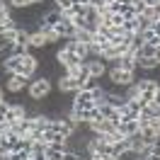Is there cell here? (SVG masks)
Segmentation results:
<instances>
[{
    "mask_svg": "<svg viewBox=\"0 0 160 160\" xmlns=\"http://www.w3.org/2000/svg\"><path fill=\"white\" fill-rule=\"evenodd\" d=\"M5 100V92H2V85H0V102Z\"/></svg>",
    "mask_w": 160,
    "mask_h": 160,
    "instance_id": "e575fe53",
    "label": "cell"
},
{
    "mask_svg": "<svg viewBox=\"0 0 160 160\" xmlns=\"http://www.w3.org/2000/svg\"><path fill=\"white\" fill-rule=\"evenodd\" d=\"M37 70H39V58L34 56V53H27V56H22V75H27V78H34L37 75Z\"/></svg>",
    "mask_w": 160,
    "mask_h": 160,
    "instance_id": "8992f818",
    "label": "cell"
},
{
    "mask_svg": "<svg viewBox=\"0 0 160 160\" xmlns=\"http://www.w3.org/2000/svg\"><path fill=\"white\" fill-rule=\"evenodd\" d=\"M51 90H53V82L41 75V78H32L29 88H27V95H29V100L41 102V100H46V97L51 95Z\"/></svg>",
    "mask_w": 160,
    "mask_h": 160,
    "instance_id": "6da1fadb",
    "label": "cell"
},
{
    "mask_svg": "<svg viewBox=\"0 0 160 160\" xmlns=\"http://www.w3.org/2000/svg\"><path fill=\"white\" fill-rule=\"evenodd\" d=\"M141 136H143V141H146V146H150V143H158V131L153 129V126H141Z\"/></svg>",
    "mask_w": 160,
    "mask_h": 160,
    "instance_id": "5bb4252c",
    "label": "cell"
},
{
    "mask_svg": "<svg viewBox=\"0 0 160 160\" xmlns=\"http://www.w3.org/2000/svg\"><path fill=\"white\" fill-rule=\"evenodd\" d=\"M138 2H143V0H129V5H133V8H136Z\"/></svg>",
    "mask_w": 160,
    "mask_h": 160,
    "instance_id": "836d02e7",
    "label": "cell"
},
{
    "mask_svg": "<svg viewBox=\"0 0 160 160\" xmlns=\"http://www.w3.org/2000/svg\"><path fill=\"white\" fill-rule=\"evenodd\" d=\"M15 27H20V24H17V20H15L12 15H8V17H0V34H5L8 29H15Z\"/></svg>",
    "mask_w": 160,
    "mask_h": 160,
    "instance_id": "9a60e30c",
    "label": "cell"
},
{
    "mask_svg": "<svg viewBox=\"0 0 160 160\" xmlns=\"http://www.w3.org/2000/svg\"><path fill=\"white\" fill-rule=\"evenodd\" d=\"M141 100L146 102V104H153V100H155V90H141Z\"/></svg>",
    "mask_w": 160,
    "mask_h": 160,
    "instance_id": "d4e9b609",
    "label": "cell"
},
{
    "mask_svg": "<svg viewBox=\"0 0 160 160\" xmlns=\"http://www.w3.org/2000/svg\"><path fill=\"white\" fill-rule=\"evenodd\" d=\"M153 104H155V107H160V88L155 90V100H153Z\"/></svg>",
    "mask_w": 160,
    "mask_h": 160,
    "instance_id": "d6a6232c",
    "label": "cell"
},
{
    "mask_svg": "<svg viewBox=\"0 0 160 160\" xmlns=\"http://www.w3.org/2000/svg\"><path fill=\"white\" fill-rule=\"evenodd\" d=\"M121 15H124V20H133V17H138V15H136V8L129 5V2H126V8L121 10Z\"/></svg>",
    "mask_w": 160,
    "mask_h": 160,
    "instance_id": "cb8c5ba5",
    "label": "cell"
},
{
    "mask_svg": "<svg viewBox=\"0 0 160 160\" xmlns=\"http://www.w3.org/2000/svg\"><path fill=\"white\" fill-rule=\"evenodd\" d=\"M53 32H56V37H58V39H73L78 29H75V24H73L70 17H63V20L53 27Z\"/></svg>",
    "mask_w": 160,
    "mask_h": 160,
    "instance_id": "5b68a950",
    "label": "cell"
},
{
    "mask_svg": "<svg viewBox=\"0 0 160 160\" xmlns=\"http://www.w3.org/2000/svg\"><path fill=\"white\" fill-rule=\"evenodd\" d=\"M119 160H143V155H141V153H136V150H126Z\"/></svg>",
    "mask_w": 160,
    "mask_h": 160,
    "instance_id": "484cf974",
    "label": "cell"
},
{
    "mask_svg": "<svg viewBox=\"0 0 160 160\" xmlns=\"http://www.w3.org/2000/svg\"><path fill=\"white\" fill-rule=\"evenodd\" d=\"M126 107H129V109L133 112V114H141V112L146 109L148 104H146V102H143V100L138 97V100H129V102H126Z\"/></svg>",
    "mask_w": 160,
    "mask_h": 160,
    "instance_id": "d6986e66",
    "label": "cell"
},
{
    "mask_svg": "<svg viewBox=\"0 0 160 160\" xmlns=\"http://www.w3.org/2000/svg\"><path fill=\"white\" fill-rule=\"evenodd\" d=\"M0 141H2V133H0Z\"/></svg>",
    "mask_w": 160,
    "mask_h": 160,
    "instance_id": "74e56055",
    "label": "cell"
},
{
    "mask_svg": "<svg viewBox=\"0 0 160 160\" xmlns=\"http://www.w3.org/2000/svg\"><path fill=\"white\" fill-rule=\"evenodd\" d=\"M107 80H109V82L117 88V90L124 92L129 85H133L136 73H129V70H121V68H109V70H107Z\"/></svg>",
    "mask_w": 160,
    "mask_h": 160,
    "instance_id": "7a4b0ae2",
    "label": "cell"
},
{
    "mask_svg": "<svg viewBox=\"0 0 160 160\" xmlns=\"http://www.w3.org/2000/svg\"><path fill=\"white\" fill-rule=\"evenodd\" d=\"M97 85H100V78H90V80L82 82V90H95Z\"/></svg>",
    "mask_w": 160,
    "mask_h": 160,
    "instance_id": "4316f807",
    "label": "cell"
},
{
    "mask_svg": "<svg viewBox=\"0 0 160 160\" xmlns=\"http://www.w3.org/2000/svg\"><path fill=\"white\" fill-rule=\"evenodd\" d=\"M24 117H27V107H24V104H12L10 114H8V121L15 124V121H22Z\"/></svg>",
    "mask_w": 160,
    "mask_h": 160,
    "instance_id": "7c38bea8",
    "label": "cell"
},
{
    "mask_svg": "<svg viewBox=\"0 0 160 160\" xmlns=\"http://www.w3.org/2000/svg\"><path fill=\"white\" fill-rule=\"evenodd\" d=\"M155 58H158V63H160V49H158V51H155Z\"/></svg>",
    "mask_w": 160,
    "mask_h": 160,
    "instance_id": "d590c367",
    "label": "cell"
},
{
    "mask_svg": "<svg viewBox=\"0 0 160 160\" xmlns=\"http://www.w3.org/2000/svg\"><path fill=\"white\" fill-rule=\"evenodd\" d=\"M44 2H46V0H37V5H44Z\"/></svg>",
    "mask_w": 160,
    "mask_h": 160,
    "instance_id": "8d00e7d4",
    "label": "cell"
},
{
    "mask_svg": "<svg viewBox=\"0 0 160 160\" xmlns=\"http://www.w3.org/2000/svg\"><path fill=\"white\" fill-rule=\"evenodd\" d=\"M2 68L5 73H20L22 70V56H10V58L2 61Z\"/></svg>",
    "mask_w": 160,
    "mask_h": 160,
    "instance_id": "8fae6325",
    "label": "cell"
},
{
    "mask_svg": "<svg viewBox=\"0 0 160 160\" xmlns=\"http://www.w3.org/2000/svg\"><path fill=\"white\" fill-rule=\"evenodd\" d=\"M148 27H150L153 32H155V34H160V20H153V22L148 24Z\"/></svg>",
    "mask_w": 160,
    "mask_h": 160,
    "instance_id": "f1b7e54d",
    "label": "cell"
},
{
    "mask_svg": "<svg viewBox=\"0 0 160 160\" xmlns=\"http://www.w3.org/2000/svg\"><path fill=\"white\" fill-rule=\"evenodd\" d=\"M17 34H20V27H15V29H8L5 34H2V39L8 41V44H15V41H17Z\"/></svg>",
    "mask_w": 160,
    "mask_h": 160,
    "instance_id": "603a6c76",
    "label": "cell"
},
{
    "mask_svg": "<svg viewBox=\"0 0 160 160\" xmlns=\"http://www.w3.org/2000/svg\"><path fill=\"white\" fill-rule=\"evenodd\" d=\"M73 41H78V44H88V46H90L92 32H88V29H78V32H75V37H73Z\"/></svg>",
    "mask_w": 160,
    "mask_h": 160,
    "instance_id": "ac0fdd59",
    "label": "cell"
},
{
    "mask_svg": "<svg viewBox=\"0 0 160 160\" xmlns=\"http://www.w3.org/2000/svg\"><path fill=\"white\" fill-rule=\"evenodd\" d=\"M85 66H88V70H90L92 78H104V75H107V63H104L102 58H97V56H95V58H88Z\"/></svg>",
    "mask_w": 160,
    "mask_h": 160,
    "instance_id": "52a82bcc",
    "label": "cell"
},
{
    "mask_svg": "<svg viewBox=\"0 0 160 160\" xmlns=\"http://www.w3.org/2000/svg\"><path fill=\"white\" fill-rule=\"evenodd\" d=\"M155 46H150V44H143L138 51H136V58H155Z\"/></svg>",
    "mask_w": 160,
    "mask_h": 160,
    "instance_id": "e0dca14e",
    "label": "cell"
},
{
    "mask_svg": "<svg viewBox=\"0 0 160 160\" xmlns=\"http://www.w3.org/2000/svg\"><path fill=\"white\" fill-rule=\"evenodd\" d=\"M73 5H80V8H90V0H73Z\"/></svg>",
    "mask_w": 160,
    "mask_h": 160,
    "instance_id": "f546056e",
    "label": "cell"
},
{
    "mask_svg": "<svg viewBox=\"0 0 160 160\" xmlns=\"http://www.w3.org/2000/svg\"><path fill=\"white\" fill-rule=\"evenodd\" d=\"M119 119L121 121H136V119H138V114H133V112L124 104V107H119Z\"/></svg>",
    "mask_w": 160,
    "mask_h": 160,
    "instance_id": "ffe728a7",
    "label": "cell"
},
{
    "mask_svg": "<svg viewBox=\"0 0 160 160\" xmlns=\"http://www.w3.org/2000/svg\"><path fill=\"white\" fill-rule=\"evenodd\" d=\"M73 104L80 107V109H88V107H95V100H92V90H78L73 95Z\"/></svg>",
    "mask_w": 160,
    "mask_h": 160,
    "instance_id": "ba28073f",
    "label": "cell"
},
{
    "mask_svg": "<svg viewBox=\"0 0 160 160\" xmlns=\"http://www.w3.org/2000/svg\"><path fill=\"white\" fill-rule=\"evenodd\" d=\"M0 63H2V61H0Z\"/></svg>",
    "mask_w": 160,
    "mask_h": 160,
    "instance_id": "ab89813d",
    "label": "cell"
},
{
    "mask_svg": "<svg viewBox=\"0 0 160 160\" xmlns=\"http://www.w3.org/2000/svg\"><path fill=\"white\" fill-rule=\"evenodd\" d=\"M148 8H160V0H143Z\"/></svg>",
    "mask_w": 160,
    "mask_h": 160,
    "instance_id": "1f68e13d",
    "label": "cell"
},
{
    "mask_svg": "<svg viewBox=\"0 0 160 160\" xmlns=\"http://www.w3.org/2000/svg\"><path fill=\"white\" fill-rule=\"evenodd\" d=\"M32 78H27V75H22V73H8V80H5V90L12 92V95H17V92L27 90L29 88Z\"/></svg>",
    "mask_w": 160,
    "mask_h": 160,
    "instance_id": "3957f363",
    "label": "cell"
},
{
    "mask_svg": "<svg viewBox=\"0 0 160 160\" xmlns=\"http://www.w3.org/2000/svg\"><path fill=\"white\" fill-rule=\"evenodd\" d=\"M148 124H150V126H153L155 131H160V117H158V114H155V117H153V119H150Z\"/></svg>",
    "mask_w": 160,
    "mask_h": 160,
    "instance_id": "83f0119b",
    "label": "cell"
},
{
    "mask_svg": "<svg viewBox=\"0 0 160 160\" xmlns=\"http://www.w3.org/2000/svg\"><path fill=\"white\" fill-rule=\"evenodd\" d=\"M0 160H8V158H0Z\"/></svg>",
    "mask_w": 160,
    "mask_h": 160,
    "instance_id": "f35d334b",
    "label": "cell"
},
{
    "mask_svg": "<svg viewBox=\"0 0 160 160\" xmlns=\"http://www.w3.org/2000/svg\"><path fill=\"white\" fill-rule=\"evenodd\" d=\"M56 88H58V92H66V95H75L78 90H82V82H80L78 78H73V75H61L58 82H56Z\"/></svg>",
    "mask_w": 160,
    "mask_h": 160,
    "instance_id": "277c9868",
    "label": "cell"
},
{
    "mask_svg": "<svg viewBox=\"0 0 160 160\" xmlns=\"http://www.w3.org/2000/svg\"><path fill=\"white\" fill-rule=\"evenodd\" d=\"M53 8L58 12H68L73 8V0H53Z\"/></svg>",
    "mask_w": 160,
    "mask_h": 160,
    "instance_id": "7402d4cb",
    "label": "cell"
},
{
    "mask_svg": "<svg viewBox=\"0 0 160 160\" xmlns=\"http://www.w3.org/2000/svg\"><path fill=\"white\" fill-rule=\"evenodd\" d=\"M117 131H119V133L124 136V138H131L133 133H138V131H141V126H138V119H136V121H121L119 126H117Z\"/></svg>",
    "mask_w": 160,
    "mask_h": 160,
    "instance_id": "30bf717a",
    "label": "cell"
},
{
    "mask_svg": "<svg viewBox=\"0 0 160 160\" xmlns=\"http://www.w3.org/2000/svg\"><path fill=\"white\" fill-rule=\"evenodd\" d=\"M61 20H63V12H58L56 8H53V10L44 12V17H41V27H51V29H53Z\"/></svg>",
    "mask_w": 160,
    "mask_h": 160,
    "instance_id": "9c48e42d",
    "label": "cell"
},
{
    "mask_svg": "<svg viewBox=\"0 0 160 160\" xmlns=\"http://www.w3.org/2000/svg\"><path fill=\"white\" fill-rule=\"evenodd\" d=\"M68 148H56V146H46V158L49 160H63Z\"/></svg>",
    "mask_w": 160,
    "mask_h": 160,
    "instance_id": "2e32d148",
    "label": "cell"
},
{
    "mask_svg": "<svg viewBox=\"0 0 160 160\" xmlns=\"http://www.w3.org/2000/svg\"><path fill=\"white\" fill-rule=\"evenodd\" d=\"M10 109H12V102H8V100L0 102V121H8V114H10Z\"/></svg>",
    "mask_w": 160,
    "mask_h": 160,
    "instance_id": "44dd1931",
    "label": "cell"
},
{
    "mask_svg": "<svg viewBox=\"0 0 160 160\" xmlns=\"http://www.w3.org/2000/svg\"><path fill=\"white\" fill-rule=\"evenodd\" d=\"M29 49L32 51H34V49H46V37H44L39 29L29 34Z\"/></svg>",
    "mask_w": 160,
    "mask_h": 160,
    "instance_id": "4fadbf2b",
    "label": "cell"
},
{
    "mask_svg": "<svg viewBox=\"0 0 160 160\" xmlns=\"http://www.w3.org/2000/svg\"><path fill=\"white\" fill-rule=\"evenodd\" d=\"M90 160H109L107 155H100V153H90Z\"/></svg>",
    "mask_w": 160,
    "mask_h": 160,
    "instance_id": "4dcf8cb0",
    "label": "cell"
}]
</instances>
